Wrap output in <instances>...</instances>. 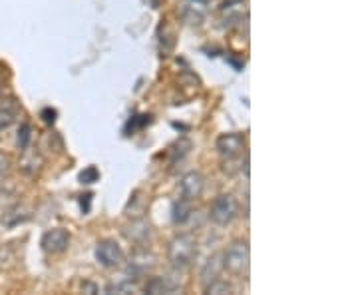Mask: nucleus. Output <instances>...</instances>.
<instances>
[{
  "label": "nucleus",
  "mask_w": 358,
  "mask_h": 295,
  "mask_svg": "<svg viewBox=\"0 0 358 295\" xmlns=\"http://www.w3.org/2000/svg\"><path fill=\"white\" fill-rule=\"evenodd\" d=\"M124 235L128 238L129 242L143 245L148 240H150V235H152V228H150V224H148V221H143V219H136V221H131L128 228L124 230Z\"/></svg>",
  "instance_id": "nucleus-12"
},
{
  "label": "nucleus",
  "mask_w": 358,
  "mask_h": 295,
  "mask_svg": "<svg viewBox=\"0 0 358 295\" xmlns=\"http://www.w3.org/2000/svg\"><path fill=\"white\" fill-rule=\"evenodd\" d=\"M176 46V34L169 26H159V48L164 52V56H169Z\"/></svg>",
  "instance_id": "nucleus-17"
},
{
  "label": "nucleus",
  "mask_w": 358,
  "mask_h": 295,
  "mask_svg": "<svg viewBox=\"0 0 358 295\" xmlns=\"http://www.w3.org/2000/svg\"><path fill=\"white\" fill-rule=\"evenodd\" d=\"M189 150H192V142L189 140L181 138L179 142H176V146L169 150V156H171V164H178V162H181L185 156L189 154Z\"/></svg>",
  "instance_id": "nucleus-19"
},
{
  "label": "nucleus",
  "mask_w": 358,
  "mask_h": 295,
  "mask_svg": "<svg viewBox=\"0 0 358 295\" xmlns=\"http://www.w3.org/2000/svg\"><path fill=\"white\" fill-rule=\"evenodd\" d=\"M18 114H20V106L16 104V100H2L0 102V132H6L18 120Z\"/></svg>",
  "instance_id": "nucleus-14"
},
{
  "label": "nucleus",
  "mask_w": 358,
  "mask_h": 295,
  "mask_svg": "<svg viewBox=\"0 0 358 295\" xmlns=\"http://www.w3.org/2000/svg\"><path fill=\"white\" fill-rule=\"evenodd\" d=\"M145 294L150 295H164V294H176L179 289V285L171 277H152V280H148L145 283Z\"/></svg>",
  "instance_id": "nucleus-13"
},
{
  "label": "nucleus",
  "mask_w": 358,
  "mask_h": 295,
  "mask_svg": "<svg viewBox=\"0 0 358 295\" xmlns=\"http://www.w3.org/2000/svg\"><path fill=\"white\" fill-rule=\"evenodd\" d=\"M20 152H22L20 160H18L20 170L24 172L26 176H30V178L38 176L40 172H42V167H44V156H42V152H40L38 148H32V146H28V148L20 150Z\"/></svg>",
  "instance_id": "nucleus-10"
},
{
  "label": "nucleus",
  "mask_w": 358,
  "mask_h": 295,
  "mask_svg": "<svg viewBox=\"0 0 358 295\" xmlns=\"http://www.w3.org/2000/svg\"><path fill=\"white\" fill-rule=\"evenodd\" d=\"M155 266V257L150 254V252H136L131 259L128 261V268H126V273L131 275L129 280H134V282H138L141 275H145L148 271L152 270Z\"/></svg>",
  "instance_id": "nucleus-11"
},
{
  "label": "nucleus",
  "mask_w": 358,
  "mask_h": 295,
  "mask_svg": "<svg viewBox=\"0 0 358 295\" xmlns=\"http://www.w3.org/2000/svg\"><path fill=\"white\" fill-rule=\"evenodd\" d=\"M171 218H173V224H178V226H183L187 219L192 218V205H189V200L181 198L178 202H173V205H171Z\"/></svg>",
  "instance_id": "nucleus-16"
},
{
  "label": "nucleus",
  "mask_w": 358,
  "mask_h": 295,
  "mask_svg": "<svg viewBox=\"0 0 358 295\" xmlns=\"http://www.w3.org/2000/svg\"><path fill=\"white\" fill-rule=\"evenodd\" d=\"M221 257H223V270H227L233 275H243L249 271L251 254L247 242H233L225 249V254H221Z\"/></svg>",
  "instance_id": "nucleus-2"
},
{
  "label": "nucleus",
  "mask_w": 358,
  "mask_h": 295,
  "mask_svg": "<svg viewBox=\"0 0 358 295\" xmlns=\"http://www.w3.org/2000/svg\"><path fill=\"white\" fill-rule=\"evenodd\" d=\"M217 148L219 156L223 160H233V158H239L243 154L245 150V136L239 132H227V134H221L217 138Z\"/></svg>",
  "instance_id": "nucleus-7"
},
{
  "label": "nucleus",
  "mask_w": 358,
  "mask_h": 295,
  "mask_svg": "<svg viewBox=\"0 0 358 295\" xmlns=\"http://www.w3.org/2000/svg\"><path fill=\"white\" fill-rule=\"evenodd\" d=\"M221 271H223V257H221V254H215V256H211L205 261L203 270H201V282H203V285L215 282L221 275Z\"/></svg>",
  "instance_id": "nucleus-15"
},
{
  "label": "nucleus",
  "mask_w": 358,
  "mask_h": 295,
  "mask_svg": "<svg viewBox=\"0 0 358 295\" xmlns=\"http://www.w3.org/2000/svg\"><path fill=\"white\" fill-rule=\"evenodd\" d=\"M32 142V126L30 124H20L18 128V136H16V144H18V150H24L30 146Z\"/></svg>",
  "instance_id": "nucleus-20"
},
{
  "label": "nucleus",
  "mask_w": 358,
  "mask_h": 295,
  "mask_svg": "<svg viewBox=\"0 0 358 295\" xmlns=\"http://www.w3.org/2000/svg\"><path fill=\"white\" fill-rule=\"evenodd\" d=\"M179 18L187 26H201L209 14V2L203 0H183L178 8Z\"/></svg>",
  "instance_id": "nucleus-5"
},
{
  "label": "nucleus",
  "mask_w": 358,
  "mask_h": 295,
  "mask_svg": "<svg viewBox=\"0 0 358 295\" xmlns=\"http://www.w3.org/2000/svg\"><path fill=\"white\" fill-rule=\"evenodd\" d=\"M42 118H44V122H46V124H54V122H56V110H52V108H44V110H42Z\"/></svg>",
  "instance_id": "nucleus-23"
},
{
  "label": "nucleus",
  "mask_w": 358,
  "mask_h": 295,
  "mask_svg": "<svg viewBox=\"0 0 358 295\" xmlns=\"http://www.w3.org/2000/svg\"><path fill=\"white\" fill-rule=\"evenodd\" d=\"M203 2H211V0H203Z\"/></svg>",
  "instance_id": "nucleus-24"
},
{
  "label": "nucleus",
  "mask_w": 358,
  "mask_h": 295,
  "mask_svg": "<svg viewBox=\"0 0 358 295\" xmlns=\"http://www.w3.org/2000/svg\"><path fill=\"white\" fill-rule=\"evenodd\" d=\"M205 190V176L201 172H187L181 181H179V192H181V198H185V200H197V198H201V193Z\"/></svg>",
  "instance_id": "nucleus-9"
},
{
  "label": "nucleus",
  "mask_w": 358,
  "mask_h": 295,
  "mask_svg": "<svg viewBox=\"0 0 358 295\" xmlns=\"http://www.w3.org/2000/svg\"><path fill=\"white\" fill-rule=\"evenodd\" d=\"M94 256H96V261L102 266V268H108V270H115V268H122V263H124V249L120 247L117 242L114 240H103L100 244L96 245V252H94Z\"/></svg>",
  "instance_id": "nucleus-4"
},
{
  "label": "nucleus",
  "mask_w": 358,
  "mask_h": 295,
  "mask_svg": "<svg viewBox=\"0 0 358 295\" xmlns=\"http://www.w3.org/2000/svg\"><path fill=\"white\" fill-rule=\"evenodd\" d=\"M80 181L82 184H94V181H98V178H100V172H98V167L96 166H90L86 167L84 172H80Z\"/></svg>",
  "instance_id": "nucleus-21"
},
{
  "label": "nucleus",
  "mask_w": 358,
  "mask_h": 295,
  "mask_svg": "<svg viewBox=\"0 0 358 295\" xmlns=\"http://www.w3.org/2000/svg\"><path fill=\"white\" fill-rule=\"evenodd\" d=\"M42 249L46 254H52V256H58V254H64L66 249L70 247V233L62 228H54V230H48L44 235H42Z\"/></svg>",
  "instance_id": "nucleus-8"
},
{
  "label": "nucleus",
  "mask_w": 358,
  "mask_h": 295,
  "mask_svg": "<svg viewBox=\"0 0 358 295\" xmlns=\"http://www.w3.org/2000/svg\"><path fill=\"white\" fill-rule=\"evenodd\" d=\"M195 256H197V240L193 233H179L171 240L167 249V259L173 270L183 271L192 268Z\"/></svg>",
  "instance_id": "nucleus-1"
},
{
  "label": "nucleus",
  "mask_w": 358,
  "mask_h": 295,
  "mask_svg": "<svg viewBox=\"0 0 358 295\" xmlns=\"http://www.w3.org/2000/svg\"><path fill=\"white\" fill-rule=\"evenodd\" d=\"M13 170V164H10V158L6 154L0 152V178H6Z\"/></svg>",
  "instance_id": "nucleus-22"
},
{
  "label": "nucleus",
  "mask_w": 358,
  "mask_h": 295,
  "mask_svg": "<svg viewBox=\"0 0 358 295\" xmlns=\"http://www.w3.org/2000/svg\"><path fill=\"white\" fill-rule=\"evenodd\" d=\"M205 294L207 295H231V294H235V287H233L229 282H225V280L217 277L215 282H211L205 285Z\"/></svg>",
  "instance_id": "nucleus-18"
},
{
  "label": "nucleus",
  "mask_w": 358,
  "mask_h": 295,
  "mask_svg": "<svg viewBox=\"0 0 358 295\" xmlns=\"http://www.w3.org/2000/svg\"><path fill=\"white\" fill-rule=\"evenodd\" d=\"M245 0H223L219 6V25L221 28H233L241 25L247 16V11L243 8Z\"/></svg>",
  "instance_id": "nucleus-6"
},
{
  "label": "nucleus",
  "mask_w": 358,
  "mask_h": 295,
  "mask_svg": "<svg viewBox=\"0 0 358 295\" xmlns=\"http://www.w3.org/2000/svg\"><path fill=\"white\" fill-rule=\"evenodd\" d=\"M237 214H239V204L231 193H221L209 207V219L217 226H229L237 218Z\"/></svg>",
  "instance_id": "nucleus-3"
}]
</instances>
